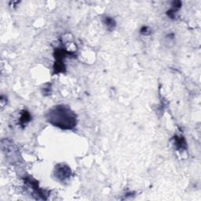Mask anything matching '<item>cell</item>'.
Returning <instances> with one entry per match:
<instances>
[{
  "label": "cell",
  "mask_w": 201,
  "mask_h": 201,
  "mask_svg": "<svg viewBox=\"0 0 201 201\" xmlns=\"http://www.w3.org/2000/svg\"><path fill=\"white\" fill-rule=\"evenodd\" d=\"M46 118L49 123L63 130H72L76 127L77 116L69 106L58 105L49 110Z\"/></svg>",
  "instance_id": "1"
},
{
  "label": "cell",
  "mask_w": 201,
  "mask_h": 201,
  "mask_svg": "<svg viewBox=\"0 0 201 201\" xmlns=\"http://www.w3.org/2000/svg\"><path fill=\"white\" fill-rule=\"evenodd\" d=\"M71 172L70 167L65 164H58L54 170V176L56 179L61 182H64L69 180L71 176Z\"/></svg>",
  "instance_id": "2"
},
{
  "label": "cell",
  "mask_w": 201,
  "mask_h": 201,
  "mask_svg": "<svg viewBox=\"0 0 201 201\" xmlns=\"http://www.w3.org/2000/svg\"><path fill=\"white\" fill-rule=\"evenodd\" d=\"M31 119V116H30V114L26 111L23 112V113L21 114V117L20 119V122H21V124H25L28 122L30 121Z\"/></svg>",
  "instance_id": "3"
},
{
  "label": "cell",
  "mask_w": 201,
  "mask_h": 201,
  "mask_svg": "<svg viewBox=\"0 0 201 201\" xmlns=\"http://www.w3.org/2000/svg\"><path fill=\"white\" fill-rule=\"evenodd\" d=\"M175 145H176V147H177L178 149L179 148H183V147L184 146H186V143H185V139L183 138H182V137H176L175 138Z\"/></svg>",
  "instance_id": "4"
},
{
  "label": "cell",
  "mask_w": 201,
  "mask_h": 201,
  "mask_svg": "<svg viewBox=\"0 0 201 201\" xmlns=\"http://www.w3.org/2000/svg\"><path fill=\"white\" fill-rule=\"evenodd\" d=\"M104 22H105V24L106 26L108 27V28L109 29H112L114 27L116 26V23H115V21H114L112 18H110V17H105V21H104Z\"/></svg>",
  "instance_id": "5"
}]
</instances>
